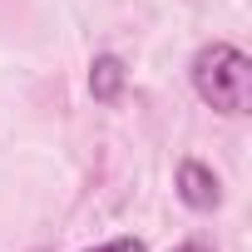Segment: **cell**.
<instances>
[{"label":"cell","instance_id":"obj_1","mask_svg":"<svg viewBox=\"0 0 252 252\" xmlns=\"http://www.w3.org/2000/svg\"><path fill=\"white\" fill-rule=\"evenodd\" d=\"M193 89L203 104H213L218 114H247L252 109V60L227 45V40H213L193 55Z\"/></svg>","mask_w":252,"mask_h":252},{"label":"cell","instance_id":"obj_2","mask_svg":"<svg viewBox=\"0 0 252 252\" xmlns=\"http://www.w3.org/2000/svg\"><path fill=\"white\" fill-rule=\"evenodd\" d=\"M178 198L193 208V213H213L222 203V188H218V173L198 158H183L178 163Z\"/></svg>","mask_w":252,"mask_h":252},{"label":"cell","instance_id":"obj_3","mask_svg":"<svg viewBox=\"0 0 252 252\" xmlns=\"http://www.w3.org/2000/svg\"><path fill=\"white\" fill-rule=\"evenodd\" d=\"M124 79H129V69H124L119 55H99V60L89 64V94H94L99 104H114L119 89H124Z\"/></svg>","mask_w":252,"mask_h":252},{"label":"cell","instance_id":"obj_4","mask_svg":"<svg viewBox=\"0 0 252 252\" xmlns=\"http://www.w3.org/2000/svg\"><path fill=\"white\" fill-rule=\"evenodd\" d=\"M89 252H144V242H139V237H114V242H104V247H89Z\"/></svg>","mask_w":252,"mask_h":252},{"label":"cell","instance_id":"obj_5","mask_svg":"<svg viewBox=\"0 0 252 252\" xmlns=\"http://www.w3.org/2000/svg\"><path fill=\"white\" fill-rule=\"evenodd\" d=\"M173 252H213V247H203V242H183V247H173Z\"/></svg>","mask_w":252,"mask_h":252}]
</instances>
